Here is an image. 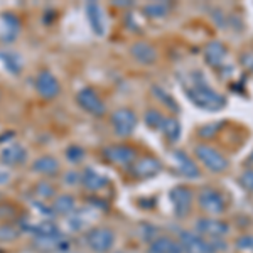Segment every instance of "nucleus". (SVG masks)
Listing matches in <instances>:
<instances>
[{"label":"nucleus","instance_id":"obj_18","mask_svg":"<svg viewBox=\"0 0 253 253\" xmlns=\"http://www.w3.org/2000/svg\"><path fill=\"white\" fill-rule=\"evenodd\" d=\"M86 12H88V20L91 24V29L96 36H103L105 34V17L101 7L95 2H88L86 3Z\"/></svg>","mask_w":253,"mask_h":253},{"label":"nucleus","instance_id":"obj_32","mask_svg":"<svg viewBox=\"0 0 253 253\" xmlns=\"http://www.w3.org/2000/svg\"><path fill=\"white\" fill-rule=\"evenodd\" d=\"M36 193H38V196H41V198H52L54 196V187H52L49 182H39L38 187H36Z\"/></svg>","mask_w":253,"mask_h":253},{"label":"nucleus","instance_id":"obj_28","mask_svg":"<svg viewBox=\"0 0 253 253\" xmlns=\"http://www.w3.org/2000/svg\"><path fill=\"white\" fill-rule=\"evenodd\" d=\"M164 115H162L159 110H149V112H145V115H144V122H145V125L149 126V128H161L162 124H164Z\"/></svg>","mask_w":253,"mask_h":253},{"label":"nucleus","instance_id":"obj_23","mask_svg":"<svg viewBox=\"0 0 253 253\" xmlns=\"http://www.w3.org/2000/svg\"><path fill=\"white\" fill-rule=\"evenodd\" d=\"M76 206V201L71 194H61L54 199V205H52V210L59 214H69Z\"/></svg>","mask_w":253,"mask_h":253},{"label":"nucleus","instance_id":"obj_24","mask_svg":"<svg viewBox=\"0 0 253 253\" xmlns=\"http://www.w3.org/2000/svg\"><path fill=\"white\" fill-rule=\"evenodd\" d=\"M34 170L36 172H41V174H52L58 170V161L54 157H49V156H44V157H39L38 161L34 162Z\"/></svg>","mask_w":253,"mask_h":253},{"label":"nucleus","instance_id":"obj_34","mask_svg":"<svg viewBox=\"0 0 253 253\" xmlns=\"http://www.w3.org/2000/svg\"><path fill=\"white\" fill-rule=\"evenodd\" d=\"M142 236H144L145 242H154V235H156V226H152V224H142Z\"/></svg>","mask_w":253,"mask_h":253},{"label":"nucleus","instance_id":"obj_16","mask_svg":"<svg viewBox=\"0 0 253 253\" xmlns=\"http://www.w3.org/2000/svg\"><path fill=\"white\" fill-rule=\"evenodd\" d=\"M149 253H184L181 243L174 242L169 236H157L154 242L149 245Z\"/></svg>","mask_w":253,"mask_h":253},{"label":"nucleus","instance_id":"obj_12","mask_svg":"<svg viewBox=\"0 0 253 253\" xmlns=\"http://www.w3.org/2000/svg\"><path fill=\"white\" fill-rule=\"evenodd\" d=\"M161 170H162L161 161L156 157H152V156L140 157L138 161L133 162V167H132V174L135 175V177H140V179L154 177V175H157Z\"/></svg>","mask_w":253,"mask_h":253},{"label":"nucleus","instance_id":"obj_31","mask_svg":"<svg viewBox=\"0 0 253 253\" xmlns=\"http://www.w3.org/2000/svg\"><path fill=\"white\" fill-rule=\"evenodd\" d=\"M236 248L240 252H252L253 253V235H243L236 240Z\"/></svg>","mask_w":253,"mask_h":253},{"label":"nucleus","instance_id":"obj_11","mask_svg":"<svg viewBox=\"0 0 253 253\" xmlns=\"http://www.w3.org/2000/svg\"><path fill=\"white\" fill-rule=\"evenodd\" d=\"M36 89L44 100H52L59 95V83L51 71H41L36 78Z\"/></svg>","mask_w":253,"mask_h":253},{"label":"nucleus","instance_id":"obj_35","mask_svg":"<svg viewBox=\"0 0 253 253\" xmlns=\"http://www.w3.org/2000/svg\"><path fill=\"white\" fill-rule=\"evenodd\" d=\"M240 63H242L247 69H250V71H253V49H252V51L243 52L242 58H240Z\"/></svg>","mask_w":253,"mask_h":253},{"label":"nucleus","instance_id":"obj_37","mask_svg":"<svg viewBox=\"0 0 253 253\" xmlns=\"http://www.w3.org/2000/svg\"><path fill=\"white\" fill-rule=\"evenodd\" d=\"M113 3H115L117 7H130V5H132V2H130V0H115Z\"/></svg>","mask_w":253,"mask_h":253},{"label":"nucleus","instance_id":"obj_39","mask_svg":"<svg viewBox=\"0 0 253 253\" xmlns=\"http://www.w3.org/2000/svg\"><path fill=\"white\" fill-rule=\"evenodd\" d=\"M247 162H248V164H252V162H253V154H252L250 157H248V161H247Z\"/></svg>","mask_w":253,"mask_h":253},{"label":"nucleus","instance_id":"obj_36","mask_svg":"<svg viewBox=\"0 0 253 253\" xmlns=\"http://www.w3.org/2000/svg\"><path fill=\"white\" fill-rule=\"evenodd\" d=\"M64 181H66L68 184H76V182H80V175L76 172H69V174H66V179H64Z\"/></svg>","mask_w":253,"mask_h":253},{"label":"nucleus","instance_id":"obj_26","mask_svg":"<svg viewBox=\"0 0 253 253\" xmlns=\"http://www.w3.org/2000/svg\"><path fill=\"white\" fill-rule=\"evenodd\" d=\"M0 59L3 61V64H5V68L9 69L12 75H19L20 69H22V63H20L19 56L14 54V52H0Z\"/></svg>","mask_w":253,"mask_h":253},{"label":"nucleus","instance_id":"obj_38","mask_svg":"<svg viewBox=\"0 0 253 253\" xmlns=\"http://www.w3.org/2000/svg\"><path fill=\"white\" fill-rule=\"evenodd\" d=\"M9 179H10L9 172H3V170H0V184H5Z\"/></svg>","mask_w":253,"mask_h":253},{"label":"nucleus","instance_id":"obj_5","mask_svg":"<svg viewBox=\"0 0 253 253\" xmlns=\"http://www.w3.org/2000/svg\"><path fill=\"white\" fill-rule=\"evenodd\" d=\"M198 201L201 210L211 214H223L226 210V201H224L223 194L216 189H203L198 196Z\"/></svg>","mask_w":253,"mask_h":253},{"label":"nucleus","instance_id":"obj_2","mask_svg":"<svg viewBox=\"0 0 253 253\" xmlns=\"http://www.w3.org/2000/svg\"><path fill=\"white\" fill-rule=\"evenodd\" d=\"M194 154H196V157L203 162V166H205L208 170L214 172V174L224 172V170L230 167L228 159L224 157L219 150H216L214 147H211V145H205V144L196 145L194 147Z\"/></svg>","mask_w":253,"mask_h":253},{"label":"nucleus","instance_id":"obj_29","mask_svg":"<svg viewBox=\"0 0 253 253\" xmlns=\"http://www.w3.org/2000/svg\"><path fill=\"white\" fill-rule=\"evenodd\" d=\"M19 236V231L10 224H3L0 226V242H12Z\"/></svg>","mask_w":253,"mask_h":253},{"label":"nucleus","instance_id":"obj_19","mask_svg":"<svg viewBox=\"0 0 253 253\" xmlns=\"http://www.w3.org/2000/svg\"><path fill=\"white\" fill-rule=\"evenodd\" d=\"M80 181L83 182V186L89 191H100L105 186H108V179L105 175L98 174L93 169H84L83 174H80Z\"/></svg>","mask_w":253,"mask_h":253},{"label":"nucleus","instance_id":"obj_10","mask_svg":"<svg viewBox=\"0 0 253 253\" xmlns=\"http://www.w3.org/2000/svg\"><path fill=\"white\" fill-rule=\"evenodd\" d=\"M103 156L108 159L110 162L118 166H128L135 162V149L125 144L110 145L103 150Z\"/></svg>","mask_w":253,"mask_h":253},{"label":"nucleus","instance_id":"obj_6","mask_svg":"<svg viewBox=\"0 0 253 253\" xmlns=\"http://www.w3.org/2000/svg\"><path fill=\"white\" fill-rule=\"evenodd\" d=\"M169 198L174 206V214L181 219L186 218L191 211V203H193V193H191L189 187H186V186L174 187L169 193Z\"/></svg>","mask_w":253,"mask_h":253},{"label":"nucleus","instance_id":"obj_8","mask_svg":"<svg viewBox=\"0 0 253 253\" xmlns=\"http://www.w3.org/2000/svg\"><path fill=\"white\" fill-rule=\"evenodd\" d=\"M181 238V247L186 253H214V248L211 247L210 242H206L201 235L194 231H182L179 235Z\"/></svg>","mask_w":253,"mask_h":253},{"label":"nucleus","instance_id":"obj_30","mask_svg":"<svg viewBox=\"0 0 253 253\" xmlns=\"http://www.w3.org/2000/svg\"><path fill=\"white\" fill-rule=\"evenodd\" d=\"M238 182L243 189H247L248 193H253V169L243 170L242 175H240V179H238Z\"/></svg>","mask_w":253,"mask_h":253},{"label":"nucleus","instance_id":"obj_20","mask_svg":"<svg viewBox=\"0 0 253 253\" xmlns=\"http://www.w3.org/2000/svg\"><path fill=\"white\" fill-rule=\"evenodd\" d=\"M19 31H20V20L14 14L3 15V36H2L3 41H7V42L14 41L17 38Z\"/></svg>","mask_w":253,"mask_h":253},{"label":"nucleus","instance_id":"obj_14","mask_svg":"<svg viewBox=\"0 0 253 253\" xmlns=\"http://www.w3.org/2000/svg\"><path fill=\"white\" fill-rule=\"evenodd\" d=\"M172 159H174L175 166H177L179 172L182 175H186V177H189V179H198L199 175H201V170H199L198 164H194V161L189 159V156H187L186 152H182V150H174Z\"/></svg>","mask_w":253,"mask_h":253},{"label":"nucleus","instance_id":"obj_9","mask_svg":"<svg viewBox=\"0 0 253 253\" xmlns=\"http://www.w3.org/2000/svg\"><path fill=\"white\" fill-rule=\"evenodd\" d=\"M76 100H78L80 107L83 110H86L88 113H91V115H95V117L105 115V110H107L105 108V103L100 100V96H98L91 88L80 89Z\"/></svg>","mask_w":253,"mask_h":253},{"label":"nucleus","instance_id":"obj_33","mask_svg":"<svg viewBox=\"0 0 253 253\" xmlns=\"http://www.w3.org/2000/svg\"><path fill=\"white\" fill-rule=\"evenodd\" d=\"M66 157L71 162H78L84 157V152H83V149H80V147H71V149H68Z\"/></svg>","mask_w":253,"mask_h":253},{"label":"nucleus","instance_id":"obj_17","mask_svg":"<svg viewBox=\"0 0 253 253\" xmlns=\"http://www.w3.org/2000/svg\"><path fill=\"white\" fill-rule=\"evenodd\" d=\"M27 152L20 144H12L0 152V161L5 166H19L26 161Z\"/></svg>","mask_w":253,"mask_h":253},{"label":"nucleus","instance_id":"obj_27","mask_svg":"<svg viewBox=\"0 0 253 253\" xmlns=\"http://www.w3.org/2000/svg\"><path fill=\"white\" fill-rule=\"evenodd\" d=\"M152 91H154V95L157 96V100H161L162 103H164L166 107L170 110V112H175V113L179 112L177 101H175V100H174V96H170L164 88H161V86H152Z\"/></svg>","mask_w":253,"mask_h":253},{"label":"nucleus","instance_id":"obj_15","mask_svg":"<svg viewBox=\"0 0 253 253\" xmlns=\"http://www.w3.org/2000/svg\"><path fill=\"white\" fill-rule=\"evenodd\" d=\"M130 52H132L133 58L142 64H154L159 58L157 49L150 42H145V41H140V42L133 44V46L130 47Z\"/></svg>","mask_w":253,"mask_h":253},{"label":"nucleus","instance_id":"obj_4","mask_svg":"<svg viewBox=\"0 0 253 253\" xmlns=\"http://www.w3.org/2000/svg\"><path fill=\"white\" fill-rule=\"evenodd\" d=\"M86 243L93 252L107 253L115 245V233L108 228H95L86 235Z\"/></svg>","mask_w":253,"mask_h":253},{"label":"nucleus","instance_id":"obj_7","mask_svg":"<svg viewBox=\"0 0 253 253\" xmlns=\"http://www.w3.org/2000/svg\"><path fill=\"white\" fill-rule=\"evenodd\" d=\"M196 231L198 235L211 236V238H221L230 233V224L223 219L216 218H201L196 221Z\"/></svg>","mask_w":253,"mask_h":253},{"label":"nucleus","instance_id":"obj_1","mask_svg":"<svg viewBox=\"0 0 253 253\" xmlns=\"http://www.w3.org/2000/svg\"><path fill=\"white\" fill-rule=\"evenodd\" d=\"M184 91L187 100L199 110H206V112H219L226 107V96L218 93L208 84L205 76L199 71H194L189 76L187 83H184Z\"/></svg>","mask_w":253,"mask_h":253},{"label":"nucleus","instance_id":"obj_25","mask_svg":"<svg viewBox=\"0 0 253 253\" xmlns=\"http://www.w3.org/2000/svg\"><path fill=\"white\" fill-rule=\"evenodd\" d=\"M224 125H226V120L211 122V124H208V125H205V126H201V128L198 130V133H199V137L205 138V140H211V138H214L216 135H218L219 130H221Z\"/></svg>","mask_w":253,"mask_h":253},{"label":"nucleus","instance_id":"obj_3","mask_svg":"<svg viewBox=\"0 0 253 253\" xmlns=\"http://www.w3.org/2000/svg\"><path fill=\"white\" fill-rule=\"evenodd\" d=\"M112 126L118 137H130L137 126V115L128 108H120L112 115Z\"/></svg>","mask_w":253,"mask_h":253},{"label":"nucleus","instance_id":"obj_21","mask_svg":"<svg viewBox=\"0 0 253 253\" xmlns=\"http://www.w3.org/2000/svg\"><path fill=\"white\" fill-rule=\"evenodd\" d=\"M161 130L164 132V135L167 137V140L169 142H177L179 138H181V133H182V126H181V124H179V120H175L174 117H166Z\"/></svg>","mask_w":253,"mask_h":253},{"label":"nucleus","instance_id":"obj_13","mask_svg":"<svg viewBox=\"0 0 253 253\" xmlns=\"http://www.w3.org/2000/svg\"><path fill=\"white\" fill-rule=\"evenodd\" d=\"M228 58V47L221 41H211L205 46V61L211 68H221Z\"/></svg>","mask_w":253,"mask_h":253},{"label":"nucleus","instance_id":"obj_22","mask_svg":"<svg viewBox=\"0 0 253 253\" xmlns=\"http://www.w3.org/2000/svg\"><path fill=\"white\" fill-rule=\"evenodd\" d=\"M170 7L172 5L169 2H152L144 7V14L150 19H161L169 14Z\"/></svg>","mask_w":253,"mask_h":253}]
</instances>
